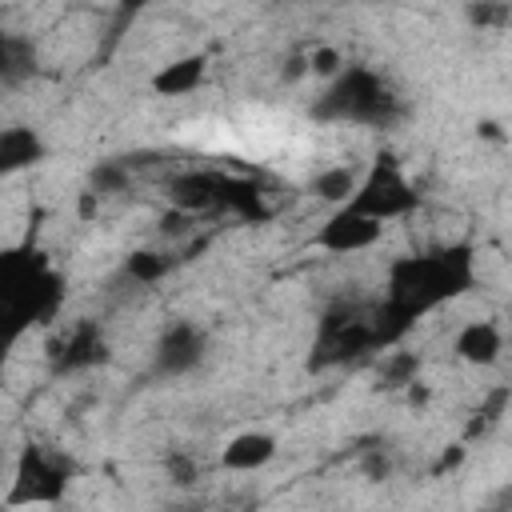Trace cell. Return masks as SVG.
I'll return each mask as SVG.
<instances>
[{"mask_svg":"<svg viewBox=\"0 0 512 512\" xmlns=\"http://www.w3.org/2000/svg\"><path fill=\"white\" fill-rule=\"evenodd\" d=\"M472 248L452 244L440 252H420V256H400L388 268V300L376 312V340L392 344L400 340L424 312L440 308L444 300H456L460 292L472 288L476 268H472Z\"/></svg>","mask_w":512,"mask_h":512,"instance_id":"1","label":"cell"},{"mask_svg":"<svg viewBox=\"0 0 512 512\" xmlns=\"http://www.w3.org/2000/svg\"><path fill=\"white\" fill-rule=\"evenodd\" d=\"M420 204L416 188L408 184V176L400 172V164L392 156H376L372 168L364 172V180L356 184L352 200L344 208L360 212V216H372V220H396V216H408L412 208Z\"/></svg>","mask_w":512,"mask_h":512,"instance_id":"2","label":"cell"},{"mask_svg":"<svg viewBox=\"0 0 512 512\" xmlns=\"http://www.w3.org/2000/svg\"><path fill=\"white\" fill-rule=\"evenodd\" d=\"M392 96L384 92V84L368 72V68H352L340 72L336 84L328 88V96L320 100V116L332 120H360V124H380L388 120Z\"/></svg>","mask_w":512,"mask_h":512,"instance_id":"3","label":"cell"},{"mask_svg":"<svg viewBox=\"0 0 512 512\" xmlns=\"http://www.w3.org/2000/svg\"><path fill=\"white\" fill-rule=\"evenodd\" d=\"M68 488V468L56 464L44 448L28 444L12 468V484H8V496L4 504L8 508H24V504H56Z\"/></svg>","mask_w":512,"mask_h":512,"instance_id":"4","label":"cell"},{"mask_svg":"<svg viewBox=\"0 0 512 512\" xmlns=\"http://www.w3.org/2000/svg\"><path fill=\"white\" fill-rule=\"evenodd\" d=\"M380 236H384V224H380V220L360 216V212H352V208H336V212L320 224L316 244H320L324 252L348 256V252H364V248L380 244Z\"/></svg>","mask_w":512,"mask_h":512,"instance_id":"5","label":"cell"},{"mask_svg":"<svg viewBox=\"0 0 512 512\" xmlns=\"http://www.w3.org/2000/svg\"><path fill=\"white\" fill-rule=\"evenodd\" d=\"M200 356H204V332L192 320L168 324L156 340V372H164V376L188 372L192 364H200Z\"/></svg>","mask_w":512,"mask_h":512,"instance_id":"6","label":"cell"},{"mask_svg":"<svg viewBox=\"0 0 512 512\" xmlns=\"http://www.w3.org/2000/svg\"><path fill=\"white\" fill-rule=\"evenodd\" d=\"M452 352H456L464 364L488 368V364L500 360V352H504V336H500V328H496L492 320H468V324L456 332Z\"/></svg>","mask_w":512,"mask_h":512,"instance_id":"7","label":"cell"},{"mask_svg":"<svg viewBox=\"0 0 512 512\" xmlns=\"http://www.w3.org/2000/svg\"><path fill=\"white\" fill-rule=\"evenodd\" d=\"M220 184L224 176H208V172H184L176 180H168V200L184 212H204L220 204Z\"/></svg>","mask_w":512,"mask_h":512,"instance_id":"8","label":"cell"},{"mask_svg":"<svg viewBox=\"0 0 512 512\" xmlns=\"http://www.w3.org/2000/svg\"><path fill=\"white\" fill-rule=\"evenodd\" d=\"M272 456H276V440H272L268 432H240V436H232V440L224 444L220 464H224L228 472H256V468H264Z\"/></svg>","mask_w":512,"mask_h":512,"instance_id":"9","label":"cell"},{"mask_svg":"<svg viewBox=\"0 0 512 512\" xmlns=\"http://www.w3.org/2000/svg\"><path fill=\"white\" fill-rule=\"evenodd\" d=\"M204 72H208L204 56L172 60V64H164V68L152 76V92H160V96H188L192 88L204 84Z\"/></svg>","mask_w":512,"mask_h":512,"instance_id":"10","label":"cell"},{"mask_svg":"<svg viewBox=\"0 0 512 512\" xmlns=\"http://www.w3.org/2000/svg\"><path fill=\"white\" fill-rule=\"evenodd\" d=\"M36 160H44V140L32 128H4L0 132V168L4 172H20L32 168Z\"/></svg>","mask_w":512,"mask_h":512,"instance_id":"11","label":"cell"},{"mask_svg":"<svg viewBox=\"0 0 512 512\" xmlns=\"http://www.w3.org/2000/svg\"><path fill=\"white\" fill-rule=\"evenodd\" d=\"M356 172L352 168H320L316 176H312V196H320V200H328V204H348L352 200V192H356Z\"/></svg>","mask_w":512,"mask_h":512,"instance_id":"12","label":"cell"},{"mask_svg":"<svg viewBox=\"0 0 512 512\" xmlns=\"http://www.w3.org/2000/svg\"><path fill=\"white\" fill-rule=\"evenodd\" d=\"M100 356H104V340H100L92 328H80V332H72V336L60 344V364H64V368L96 364Z\"/></svg>","mask_w":512,"mask_h":512,"instance_id":"13","label":"cell"},{"mask_svg":"<svg viewBox=\"0 0 512 512\" xmlns=\"http://www.w3.org/2000/svg\"><path fill=\"white\" fill-rule=\"evenodd\" d=\"M416 372H420L416 352H392L380 368V384L384 388H408V384H416Z\"/></svg>","mask_w":512,"mask_h":512,"instance_id":"14","label":"cell"},{"mask_svg":"<svg viewBox=\"0 0 512 512\" xmlns=\"http://www.w3.org/2000/svg\"><path fill=\"white\" fill-rule=\"evenodd\" d=\"M128 276L136 280V284H152V280H160L164 272H168V260L160 256V252H152V248H140V252H132L128 256Z\"/></svg>","mask_w":512,"mask_h":512,"instance_id":"15","label":"cell"},{"mask_svg":"<svg viewBox=\"0 0 512 512\" xmlns=\"http://www.w3.org/2000/svg\"><path fill=\"white\" fill-rule=\"evenodd\" d=\"M308 72H316V76H340V52L336 48H316L308 56Z\"/></svg>","mask_w":512,"mask_h":512,"instance_id":"16","label":"cell"},{"mask_svg":"<svg viewBox=\"0 0 512 512\" xmlns=\"http://www.w3.org/2000/svg\"><path fill=\"white\" fill-rule=\"evenodd\" d=\"M464 464V444H452V448H444L440 452V460H436V476H444V472H452V468H460Z\"/></svg>","mask_w":512,"mask_h":512,"instance_id":"17","label":"cell"},{"mask_svg":"<svg viewBox=\"0 0 512 512\" xmlns=\"http://www.w3.org/2000/svg\"><path fill=\"white\" fill-rule=\"evenodd\" d=\"M428 396H432V392H428V384H420V380H416V384H408V400H412V404H428Z\"/></svg>","mask_w":512,"mask_h":512,"instance_id":"18","label":"cell"},{"mask_svg":"<svg viewBox=\"0 0 512 512\" xmlns=\"http://www.w3.org/2000/svg\"><path fill=\"white\" fill-rule=\"evenodd\" d=\"M484 512H512V508H484Z\"/></svg>","mask_w":512,"mask_h":512,"instance_id":"19","label":"cell"}]
</instances>
